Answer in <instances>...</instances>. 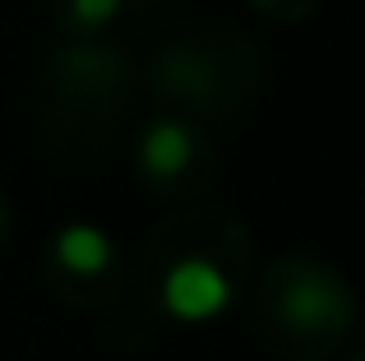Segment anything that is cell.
<instances>
[{"label":"cell","instance_id":"1","mask_svg":"<svg viewBox=\"0 0 365 361\" xmlns=\"http://www.w3.org/2000/svg\"><path fill=\"white\" fill-rule=\"evenodd\" d=\"M232 306V278L204 255H185L162 278V310L180 325H208Z\"/></svg>","mask_w":365,"mask_h":361},{"label":"cell","instance_id":"2","mask_svg":"<svg viewBox=\"0 0 365 361\" xmlns=\"http://www.w3.org/2000/svg\"><path fill=\"white\" fill-rule=\"evenodd\" d=\"M51 255L61 269L79 273V278H93V273H102L111 260H116V245H111V236L102 232V227L93 223H65L61 232H56L51 241Z\"/></svg>","mask_w":365,"mask_h":361},{"label":"cell","instance_id":"3","mask_svg":"<svg viewBox=\"0 0 365 361\" xmlns=\"http://www.w3.org/2000/svg\"><path fill=\"white\" fill-rule=\"evenodd\" d=\"M195 158V135H190L180 121H158L148 126V135L139 139V167L148 176L167 180V176H180Z\"/></svg>","mask_w":365,"mask_h":361},{"label":"cell","instance_id":"4","mask_svg":"<svg viewBox=\"0 0 365 361\" xmlns=\"http://www.w3.org/2000/svg\"><path fill=\"white\" fill-rule=\"evenodd\" d=\"M324 306H329V297H324L314 283H301V288H292V292H287V301H282L287 320H296V325H314V320L324 315Z\"/></svg>","mask_w":365,"mask_h":361},{"label":"cell","instance_id":"5","mask_svg":"<svg viewBox=\"0 0 365 361\" xmlns=\"http://www.w3.org/2000/svg\"><path fill=\"white\" fill-rule=\"evenodd\" d=\"M70 9H74V19L79 24H111V19L125 9V0H70Z\"/></svg>","mask_w":365,"mask_h":361},{"label":"cell","instance_id":"6","mask_svg":"<svg viewBox=\"0 0 365 361\" xmlns=\"http://www.w3.org/2000/svg\"><path fill=\"white\" fill-rule=\"evenodd\" d=\"M255 5H273V0H255Z\"/></svg>","mask_w":365,"mask_h":361}]
</instances>
